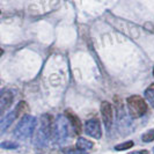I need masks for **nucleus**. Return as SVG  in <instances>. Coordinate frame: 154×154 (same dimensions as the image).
Here are the masks:
<instances>
[{
	"instance_id": "ddd939ff",
	"label": "nucleus",
	"mask_w": 154,
	"mask_h": 154,
	"mask_svg": "<svg viewBox=\"0 0 154 154\" xmlns=\"http://www.w3.org/2000/svg\"><path fill=\"white\" fill-rule=\"evenodd\" d=\"M0 148H5V149H15L17 148V144L13 141H2L0 144Z\"/></svg>"
},
{
	"instance_id": "2eb2a0df",
	"label": "nucleus",
	"mask_w": 154,
	"mask_h": 154,
	"mask_svg": "<svg viewBox=\"0 0 154 154\" xmlns=\"http://www.w3.org/2000/svg\"><path fill=\"white\" fill-rule=\"evenodd\" d=\"M26 108H27V103H26V102H20V103L16 106V108H15L16 115H17V116L22 115L23 110H24Z\"/></svg>"
},
{
	"instance_id": "f03ea898",
	"label": "nucleus",
	"mask_w": 154,
	"mask_h": 154,
	"mask_svg": "<svg viewBox=\"0 0 154 154\" xmlns=\"http://www.w3.org/2000/svg\"><path fill=\"white\" fill-rule=\"evenodd\" d=\"M37 119L36 117L30 115H24L21 118V121L17 123L15 130H14V136L19 140H26L30 138L34 133V130L36 128Z\"/></svg>"
},
{
	"instance_id": "a211bd4d",
	"label": "nucleus",
	"mask_w": 154,
	"mask_h": 154,
	"mask_svg": "<svg viewBox=\"0 0 154 154\" xmlns=\"http://www.w3.org/2000/svg\"><path fill=\"white\" fill-rule=\"evenodd\" d=\"M153 75H154V69H153Z\"/></svg>"
},
{
	"instance_id": "f3484780",
	"label": "nucleus",
	"mask_w": 154,
	"mask_h": 154,
	"mask_svg": "<svg viewBox=\"0 0 154 154\" xmlns=\"http://www.w3.org/2000/svg\"><path fill=\"white\" fill-rule=\"evenodd\" d=\"M4 54V51H2V49H0V56Z\"/></svg>"
},
{
	"instance_id": "7ed1b4c3",
	"label": "nucleus",
	"mask_w": 154,
	"mask_h": 154,
	"mask_svg": "<svg viewBox=\"0 0 154 154\" xmlns=\"http://www.w3.org/2000/svg\"><path fill=\"white\" fill-rule=\"evenodd\" d=\"M51 133H52L51 117L46 114L42 116V123L35 137V145L37 147H45L51 138Z\"/></svg>"
},
{
	"instance_id": "0eeeda50",
	"label": "nucleus",
	"mask_w": 154,
	"mask_h": 154,
	"mask_svg": "<svg viewBox=\"0 0 154 154\" xmlns=\"http://www.w3.org/2000/svg\"><path fill=\"white\" fill-rule=\"evenodd\" d=\"M12 103H13V94L11 91L5 89L0 92V116L11 107Z\"/></svg>"
},
{
	"instance_id": "20e7f679",
	"label": "nucleus",
	"mask_w": 154,
	"mask_h": 154,
	"mask_svg": "<svg viewBox=\"0 0 154 154\" xmlns=\"http://www.w3.org/2000/svg\"><path fill=\"white\" fill-rule=\"evenodd\" d=\"M129 114L132 118H139L141 116L145 115L147 111V104L143 97L139 95H132L126 100Z\"/></svg>"
},
{
	"instance_id": "1a4fd4ad",
	"label": "nucleus",
	"mask_w": 154,
	"mask_h": 154,
	"mask_svg": "<svg viewBox=\"0 0 154 154\" xmlns=\"http://www.w3.org/2000/svg\"><path fill=\"white\" fill-rule=\"evenodd\" d=\"M65 117L69 119V124H71V128L74 132V134L79 136L81 133V122L80 119L78 118V116H75L73 112H69V111H66L65 112Z\"/></svg>"
},
{
	"instance_id": "dca6fc26",
	"label": "nucleus",
	"mask_w": 154,
	"mask_h": 154,
	"mask_svg": "<svg viewBox=\"0 0 154 154\" xmlns=\"http://www.w3.org/2000/svg\"><path fill=\"white\" fill-rule=\"evenodd\" d=\"M64 153L65 154H79V153H81V152L75 151V149H73V148H66V149H64Z\"/></svg>"
},
{
	"instance_id": "f257e3e1",
	"label": "nucleus",
	"mask_w": 154,
	"mask_h": 154,
	"mask_svg": "<svg viewBox=\"0 0 154 154\" xmlns=\"http://www.w3.org/2000/svg\"><path fill=\"white\" fill-rule=\"evenodd\" d=\"M71 124L65 116H58L52 125V136L58 145H64L71 138Z\"/></svg>"
},
{
	"instance_id": "9d476101",
	"label": "nucleus",
	"mask_w": 154,
	"mask_h": 154,
	"mask_svg": "<svg viewBox=\"0 0 154 154\" xmlns=\"http://www.w3.org/2000/svg\"><path fill=\"white\" fill-rule=\"evenodd\" d=\"M92 148H93L92 141L87 140L86 138H82V137L78 138L77 149L79 151V152H81V153H86V152H88V151H89V149H92Z\"/></svg>"
},
{
	"instance_id": "39448f33",
	"label": "nucleus",
	"mask_w": 154,
	"mask_h": 154,
	"mask_svg": "<svg viewBox=\"0 0 154 154\" xmlns=\"http://www.w3.org/2000/svg\"><path fill=\"white\" fill-rule=\"evenodd\" d=\"M101 115H102L107 130H110V128L112 126V122H114V114H112V106L107 101H103L101 103Z\"/></svg>"
},
{
	"instance_id": "6e6552de",
	"label": "nucleus",
	"mask_w": 154,
	"mask_h": 154,
	"mask_svg": "<svg viewBox=\"0 0 154 154\" xmlns=\"http://www.w3.org/2000/svg\"><path fill=\"white\" fill-rule=\"evenodd\" d=\"M16 117H17L16 111L15 110H13V111L8 112L5 117H2V118L0 119V134H1V133H4V132L6 131L8 128L13 124V122L15 121Z\"/></svg>"
},
{
	"instance_id": "9b49d317",
	"label": "nucleus",
	"mask_w": 154,
	"mask_h": 154,
	"mask_svg": "<svg viewBox=\"0 0 154 154\" xmlns=\"http://www.w3.org/2000/svg\"><path fill=\"white\" fill-rule=\"evenodd\" d=\"M145 99L148 101V103L154 108V84L149 86L145 91Z\"/></svg>"
},
{
	"instance_id": "4468645a",
	"label": "nucleus",
	"mask_w": 154,
	"mask_h": 154,
	"mask_svg": "<svg viewBox=\"0 0 154 154\" xmlns=\"http://www.w3.org/2000/svg\"><path fill=\"white\" fill-rule=\"evenodd\" d=\"M133 146V141H126V143H123V144H119V145H117L115 146V149L116 151H125V149H129V148H131Z\"/></svg>"
},
{
	"instance_id": "6ab92c4d",
	"label": "nucleus",
	"mask_w": 154,
	"mask_h": 154,
	"mask_svg": "<svg viewBox=\"0 0 154 154\" xmlns=\"http://www.w3.org/2000/svg\"><path fill=\"white\" fill-rule=\"evenodd\" d=\"M153 153H154V148H153Z\"/></svg>"
},
{
	"instance_id": "f8f14e48",
	"label": "nucleus",
	"mask_w": 154,
	"mask_h": 154,
	"mask_svg": "<svg viewBox=\"0 0 154 154\" xmlns=\"http://www.w3.org/2000/svg\"><path fill=\"white\" fill-rule=\"evenodd\" d=\"M141 140H143L144 143H151V141H153L154 140V130H149V131H147L146 133H144L143 137H141Z\"/></svg>"
},
{
	"instance_id": "423d86ee",
	"label": "nucleus",
	"mask_w": 154,
	"mask_h": 154,
	"mask_svg": "<svg viewBox=\"0 0 154 154\" xmlns=\"http://www.w3.org/2000/svg\"><path fill=\"white\" fill-rule=\"evenodd\" d=\"M85 132L87 136H91L95 139H100L102 136L100 122L97 119H89L85 124Z\"/></svg>"
}]
</instances>
